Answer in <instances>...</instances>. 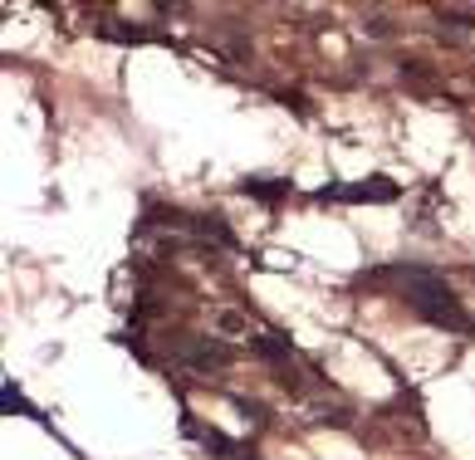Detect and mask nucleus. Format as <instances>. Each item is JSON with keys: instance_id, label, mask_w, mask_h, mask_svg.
Returning <instances> with one entry per match:
<instances>
[{"instance_id": "f257e3e1", "label": "nucleus", "mask_w": 475, "mask_h": 460, "mask_svg": "<svg viewBox=\"0 0 475 460\" xmlns=\"http://www.w3.org/2000/svg\"><path fill=\"white\" fill-rule=\"evenodd\" d=\"M402 279H407V304L417 319H427V323H437V328H471V319H466V309L456 304V294L446 289V279L441 275H431V269H421V265H411V269H397Z\"/></svg>"}, {"instance_id": "f03ea898", "label": "nucleus", "mask_w": 475, "mask_h": 460, "mask_svg": "<svg viewBox=\"0 0 475 460\" xmlns=\"http://www.w3.org/2000/svg\"><path fill=\"white\" fill-rule=\"evenodd\" d=\"M402 186L392 176H368V182H353V186H324L318 201H348V206H387L397 201Z\"/></svg>"}, {"instance_id": "7ed1b4c3", "label": "nucleus", "mask_w": 475, "mask_h": 460, "mask_svg": "<svg viewBox=\"0 0 475 460\" xmlns=\"http://www.w3.org/2000/svg\"><path fill=\"white\" fill-rule=\"evenodd\" d=\"M177 358L187 362V368H201V372H216L231 362V348H221V343H182Z\"/></svg>"}, {"instance_id": "20e7f679", "label": "nucleus", "mask_w": 475, "mask_h": 460, "mask_svg": "<svg viewBox=\"0 0 475 460\" xmlns=\"http://www.w3.org/2000/svg\"><path fill=\"white\" fill-rule=\"evenodd\" d=\"M241 196L265 201V206H280L284 196H289V182H280V176H245V182H241Z\"/></svg>"}, {"instance_id": "39448f33", "label": "nucleus", "mask_w": 475, "mask_h": 460, "mask_svg": "<svg viewBox=\"0 0 475 460\" xmlns=\"http://www.w3.org/2000/svg\"><path fill=\"white\" fill-rule=\"evenodd\" d=\"M250 348H255V358H265V362H289L294 358V343H284L280 333H255Z\"/></svg>"}, {"instance_id": "423d86ee", "label": "nucleus", "mask_w": 475, "mask_h": 460, "mask_svg": "<svg viewBox=\"0 0 475 460\" xmlns=\"http://www.w3.org/2000/svg\"><path fill=\"white\" fill-rule=\"evenodd\" d=\"M0 406H5L10 416H30V422H45V416H39L35 406H30L25 396H20V387H15V382H5V387H0Z\"/></svg>"}, {"instance_id": "0eeeda50", "label": "nucleus", "mask_w": 475, "mask_h": 460, "mask_svg": "<svg viewBox=\"0 0 475 460\" xmlns=\"http://www.w3.org/2000/svg\"><path fill=\"white\" fill-rule=\"evenodd\" d=\"M98 35H103V39H118V45H142V39H148L142 30H123V20H103Z\"/></svg>"}, {"instance_id": "6e6552de", "label": "nucleus", "mask_w": 475, "mask_h": 460, "mask_svg": "<svg viewBox=\"0 0 475 460\" xmlns=\"http://www.w3.org/2000/svg\"><path fill=\"white\" fill-rule=\"evenodd\" d=\"M231 402H235V412H245V416H250V422H265V416H270L260 402H250V396H231Z\"/></svg>"}, {"instance_id": "1a4fd4ad", "label": "nucleus", "mask_w": 475, "mask_h": 460, "mask_svg": "<svg viewBox=\"0 0 475 460\" xmlns=\"http://www.w3.org/2000/svg\"><path fill=\"white\" fill-rule=\"evenodd\" d=\"M221 328H225V333H241V328H245V319H241V313L225 309V313H221Z\"/></svg>"}]
</instances>
